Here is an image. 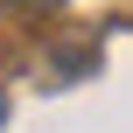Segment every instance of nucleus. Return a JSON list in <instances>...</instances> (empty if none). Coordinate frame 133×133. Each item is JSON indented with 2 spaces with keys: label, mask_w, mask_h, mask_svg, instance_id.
Instances as JSON below:
<instances>
[{
  "label": "nucleus",
  "mask_w": 133,
  "mask_h": 133,
  "mask_svg": "<svg viewBox=\"0 0 133 133\" xmlns=\"http://www.w3.org/2000/svg\"><path fill=\"white\" fill-rule=\"evenodd\" d=\"M0 119H7V98H0Z\"/></svg>",
  "instance_id": "2"
},
{
  "label": "nucleus",
  "mask_w": 133,
  "mask_h": 133,
  "mask_svg": "<svg viewBox=\"0 0 133 133\" xmlns=\"http://www.w3.org/2000/svg\"><path fill=\"white\" fill-rule=\"evenodd\" d=\"M21 7H63V0H21Z\"/></svg>",
  "instance_id": "1"
}]
</instances>
